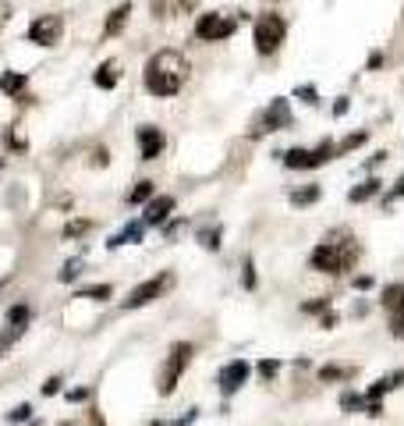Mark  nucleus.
<instances>
[{
	"label": "nucleus",
	"mask_w": 404,
	"mask_h": 426,
	"mask_svg": "<svg viewBox=\"0 0 404 426\" xmlns=\"http://www.w3.org/2000/svg\"><path fill=\"white\" fill-rule=\"evenodd\" d=\"M188 78V60L177 50H160L146 60V89L152 96H177Z\"/></svg>",
	"instance_id": "1"
},
{
	"label": "nucleus",
	"mask_w": 404,
	"mask_h": 426,
	"mask_svg": "<svg viewBox=\"0 0 404 426\" xmlns=\"http://www.w3.org/2000/svg\"><path fill=\"white\" fill-rule=\"evenodd\" d=\"M358 259V246L351 238H326V241H319L316 246V253H313V270H319V273H344V270H351V263Z\"/></svg>",
	"instance_id": "2"
},
{
	"label": "nucleus",
	"mask_w": 404,
	"mask_h": 426,
	"mask_svg": "<svg viewBox=\"0 0 404 426\" xmlns=\"http://www.w3.org/2000/svg\"><path fill=\"white\" fill-rule=\"evenodd\" d=\"M284 36H288V22H284L281 15H263V18H256L252 43H256V50H259L263 57H270V53L281 50Z\"/></svg>",
	"instance_id": "3"
},
{
	"label": "nucleus",
	"mask_w": 404,
	"mask_h": 426,
	"mask_svg": "<svg viewBox=\"0 0 404 426\" xmlns=\"http://www.w3.org/2000/svg\"><path fill=\"white\" fill-rule=\"evenodd\" d=\"M238 28V18L234 15H220V11H209V15H199L195 22V36L202 43H220V40H231Z\"/></svg>",
	"instance_id": "4"
},
{
	"label": "nucleus",
	"mask_w": 404,
	"mask_h": 426,
	"mask_svg": "<svg viewBox=\"0 0 404 426\" xmlns=\"http://www.w3.org/2000/svg\"><path fill=\"white\" fill-rule=\"evenodd\" d=\"M188 359H192V345H188V341H177V345L170 348L164 370H160V394H164V398H167V394H174V387H177V380H181V373H184V366H188Z\"/></svg>",
	"instance_id": "5"
},
{
	"label": "nucleus",
	"mask_w": 404,
	"mask_h": 426,
	"mask_svg": "<svg viewBox=\"0 0 404 426\" xmlns=\"http://www.w3.org/2000/svg\"><path fill=\"white\" fill-rule=\"evenodd\" d=\"M60 36H64V18L60 15H39L28 25V43L36 46H57Z\"/></svg>",
	"instance_id": "6"
},
{
	"label": "nucleus",
	"mask_w": 404,
	"mask_h": 426,
	"mask_svg": "<svg viewBox=\"0 0 404 426\" xmlns=\"http://www.w3.org/2000/svg\"><path fill=\"white\" fill-rule=\"evenodd\" d=\"M383 309L390 320V334L394 338H404V284L383 288Z\"/></svg>",
	"instance_id": "7"
},
{
	"label": "nucleus",
	"mask_w": 404,
	"mask_h": 426,
	"mask_svg": "<svg viewBox=\"0 0 404 426\" xmlns=\"http://www.w3.org/2000/svg\"><path fill=\"white\" fill-rule=\"evenodd\" d=\"M170 284V273H164V278H152V281H142L128 298H124V309H142V306H149L152 298H160L164 295V288Z\"/></svg>",
	"instance_id": "8"
},
{
	"label": "nucleus",
	"mask_w": 404,
	"mask_h": 426,
	"mask_svg": "<svg viewBox=\"0 0 404 426\" xmlns=\"http://www.w3.org/2000/svg\"><path fill=\"white\" fill-rule=\"evenodd\" d=\"M248 373H252V366H248L245 359H231L227 366L220 370V377H216V380H220V391H224V394L241 391V387H245V380H248Z\"/></svg>",
	"instance_id": "9"
},
{
	"label": "nucleus",
	"mask_w": 404,
	"mask_h": 426,
	"mask_svg": "<svg viewBox=\"0 0 404 426\" xmlns=\"http://www.w3.org/2000/svg\"><path fill=\"white\" fill-rule=\"evenodd\" d=\"M164 146H167V139H164V132L157 125H142L139 128V153H142V160H157L164 153Z\"/></svg>",
	"instance_id": "10"
},
{
	"label": "nucleus",
	"mask_w": 404,
	"mask_h": 426,
	"mask_svg": "<svg viewBox=\"0 0 404 426\" xmlns=\"http://www.w3.org/2000/svg\"><path fill=\"white\" fill-rule=\"evenodd\" d=\"M170 210H174V196H152L149 206H146L142 224H146V228H160V224H167Z\"/></svg>",
	"instance_id": "11"
},
{
	"label": "nucleus",
	"mask_w": 404,
	"mask_h": 426,
	"mask_svg": "<svg viewBox=\"0 0 404 426\" xmlns=\"http://www.w3.org/2000/svg\"><path fill=\"white\" fill-rule=\"evenodd\" d=\"M263 125H266L270 132L291 128V107H288V100H270V107H266V114H263Z\"/></svg>",
	"instance_id": "12"
},
{
	"label": "nucleus",
	"mask_w": 404,
	"mask_h": 426,
	"mask_svg": "<svg viewBox=\"0 0 404 426\" xmlns=\"http://www.w3.org/2000/svg\"><path fill=\"white\" fill-rule=\"evenodd\" d=\"M128 15H132V4H117V8L110 11L107 25H103V36H117L121 28H124V22H128Z\"/></svg>",
	"instance_id": "13"
},
{
	"label": "nucleus",
	"mask_w": 404,
	"mask_h": 426,
	"mask_svg": "<svg viewBox=\"0 0 404 426\" xmlns=\"http://www.w3.org/2000/svg\"><path fill=\"white\" fill-rule=\"evenodd\" d=\"M192 0H152V15L160 18H174V15H184V8H188Z\"/></svg>",
	"instance_id": "14"
},
{
	"label": "nucleus",
	"mask_w": 404,
	"mask_h": 426,
	"mask_svg": "<svg viewBox=\"0 0 404 426\" xmlns=\"http://www.w3.org/2000/svg\"><path fill=\"white\" fill-rule=\"evenodd\" d=\"M401 380H404V373H394V377H383V380H376V384L369 387V394H365V398H369V402H380L383 394H387V391H394Z\"/></svg>",
	"instance_id": "15"
},
{
	"label": "nucleus",
	"mask_w": 404,
	"mask_h": 426,
	"mask_svg": "<svg viewBox=\"0 0 404 426\" xmlns=\"http://www.w3.org/2000/svg\"><path fill=\"white\" fill-rule=\"evenodd\" d=\"M333 157H337V146L333 142H319L316 149H308V167H319V164H326Z\"/></svg>",
	"instance_id": "16"
},
{
	"label": "nucleus",
	"mask_w": 404,
	"mask_h": 426,
	"mask_svg": "<svg viewBox=\"0 0 404 426\" xmlns=\"http://www.w3.org/2000/svg\"><path fill=\"white\" fill-rule=\"evenodd\" d=\"M376 192H380V181H376V178H369V181H362L358 189H351V192H348V199H351V203H365V199H372Z\"/></svg>",
	"instance_id": "17"
},
{
	"label": "nucleus",
	"mask_w": 404,
	"mask_h": 426,
	"mask_svg": "<svg viewBox=\"0 0 404 426\" xmlns=\"http://www.w3.org/2000/svg\"><path fill=\"white\" fill-rule=\"evenodd\" d=\"M21 334H25V323H8V330H0V355H4L21 338Z\"/></svg>",
	"instance_id": "18"
},
{
	"label": "nucleus",
	"mask_w": 404,
	"mask_h": 426,
	"mask_svg": "<svg viewBox=\"0 0 404 426\" xmlns=\"http://www.w3.org/2000/svg\"><path fill=\"white\" fill-rule=\"evenodd\" d=\"M96 85H100V89H114V85H117V65H114V60L100 65V71H96Z\"/></svg>",
	"instance_id": "19"
},
{
	"label": "nucleus",
	"mask_w": 404,
	"mask_h": 426,
	"mask_svg": "<svg viewBox=\"0 0 404 426\" xmlns=\"http://www.w3.org/2000/svg\"><path fill=\"white\" fill-rule=\"evenodd\" d=\"M316 199H319V185H305V189L291 192V203H295V206H313Z\"/></svg>",
	"instance_id": "20"
},
{
	"label": "nucleus",
	"mask_w": 404,
	"mask_h": 426,
	"mask_svg": "<svg viewBox=\"0 0 404 426\" xmlns=\"http://www.w3.org/2000/svg\"><path fill=\"white\" fill-rule=\"evenodd\" d=\"M152 192H157V185H152L149 178H142L139 185L132 189V196H128V203H146V199H152Z\"/></svg>",
	"instance_id": "21"
},
{
	"label": "nucleus",
	"mask_w": 404,
	"mask_h": 426,
	"mask_svg": "<svg viewBox=\"0 0 404 426\" xmlns=\"http://www.w3.org/2000/svg\"><path fill=\"white\" fill-rule=\"evenodd\" d=\"M0 89H4V93H21L25 89V75H0Z\"/></svg>",
	"instance_id": "22"
},
{
	"label": "nucleus",
	"mask_w": 404,
	"mask_h": 426,
	"mask_svg": "<svg viewBox=\"0 0 404 426\" xmlns=\"http://www.w3.org/2000/svg\"><path fill=\"white\" fill-rule=\"evenodd\" d=\"M355 370L351 366H323L319 370V380H344V377H351Z\"/></svg>",
	"instance_id": "23"
},
{
	"label": "nucleus",
	"mask_w": 404,
	"mask_h": 426,
	"mask_svg": "<svg viewBox=\"0 0 404 426\" xmlns=\"http://www.w3.org/2000/svg\"><path fill=\"white\" fill-rule=\"evenodd\" d=\"M365 139H369L365 132H355V135H348L344 142H340V146H337V153H351V149H358V146H362Z\"/></svg>",
	"instance_id": "24"
},
{
	"label": "nucleus",
	"mask_w": 404,
	"mask_h": 426,
	"mask_svg": "<svg viewBox=\"0 0 404 426\" xmlns=\"http://www.w3.org/2000/svg\"><path fill=\"white\" fill-rule=\"evenodd\" d=\"M114 295V288L110 284H100V288H89V291H82V298H96V302H107Z\"/></svg>",
	"instance_id": "25"
},
{
	"label": "nucleus",
	"mask_w": 404,
	"mask_h": 426,
	"mask_svg": "<svg viewBox=\"0 0 404 426\" xmlns=\"http://www.w3.org/2000/svg\"><path fill=\"white\" fill-rule=\"evenodd\" d=\"M199 241H202L206 249H213V253H216V249H220V231H202V235H199Z\"/></svg>",
	"instance_id": "26"
},
{
	"label": "nucleus",
	"mask_w": 404,
	"mask_h": 426,
	"mask_svg": "<svg viewBox=\"0 0 404 426\" xmlns=\"http://www.w3.org/2000/svg\"><path fill=\"white\" fill-rule=\"evenodd\" d=\"M276 370H281V359H263L259 362V373L270 380V377H276Z\"/></svg>",
	"instance_id": "27"
},
{
	"label": "nucleus",
	"mask_w": 404,
	"mask_h": 426,
	"mask_svg": "<svg viewBox=\"0 0 404 426\" xmlns=\"http://www.w3.org/2000/svg\"><path fill=\"white\" fill-rule=\"evenodd\" d=\"M340 409H348V412L355 409L358 412V409H365V398H358V394H344V398H340Z\"/></svg>",
	"instance_id": "28"
},
{
	"label": "nucleus",
	"mask_w": 404,
	"mask_h": 426,
	"mask_svg": "<svg viewBox=\"0 0 404 426\" xmlns=\"http://www.w3.org/2000/svg\"><path fill=\"white\" fill-rule=\"evenodd\" d=\"M28 416H33V409H28V405H18V409H11V412H8V423L15 426V423H25Z\"/></svg>",
	"instance_id": "29"
},
{
	"label": "nucleus",
	"mask_w": 404,
	"mask_h": 426,
	"mask_svg": "<svg viewBox=\"0 0 404 426\" xmlns=\"http://www.w3.org/2000/svg\"><path fill=\"white\" fill-rule=\"evenodd\" d=\"M78 273H82V263L75 259V263H68L64 270H60V281H75V278H78Z\"/></svg>",
	"instance_id": "30"
},
{
	"label": "nucleus",
	"mask_w": 404,
	"mask_h": 426,
	"mask_svg": "<svg viewBox=\"0 0 404 426\" xmlns=\"http://www.w3.org/2000/svg\"><path fill=\"white\" fill-rule=\"evenodd\" d=\"M85 231H89V221H75V224H68V228H64V235H68V238H78V235H85Z\"/></svg>",
	"instance_id": "31"
},
{
	"label": "nucleus",
	"mask_w": 404,
	"mask_h": 426,
	"mask_svg": "<svg viewBox=\"0 0 404 426\" xmlns=\"http://www.w3.org/2000/svg\"><path fill=\"white\" fill-rule=\"evenodd\" d=\"M25 320H28V309H25V306H11L8 323H25Z\"/></svg>",
	"instance_id": "32"
},
{
	"label": "nucleus",
	"mask_w": 404,
	"mask_h": 426,
	"mask_svg": "<svg viewBox=\"0 0 404 426\" xmlns=\"http://www.w3.org/2000/svg\"><path fill=\"white\" fill-rule=\"evenodd\" d=\"M245 288H256V266H252V259H245Z\"/></svg>",
	"instance_id": "33"
},
{
	"label": "nucleus",
	"mask_w": 404,
	"mask_h": 426,
	"mask_svg": "<svg viewBox=\"0 0 404 426\" xmlns=\"http://www.w3.org/2000/svg\"><path fill=\"white\" fill-rule=\"evenodd\" d=\"M298 96H301L305 103H319V100H316V89H313V85H301V89H298Z\"/></svg>",
	"instance_id": "34"
},
{
	"label": "nucleus",
	"mask_w": 404,
	"mask_h": 426,
	"mask_svg": "<svg viewBox=\"0 0 404 426\" xmlns=\"http://www.w3.org/2000/svg\"><path fill=\"white\" fill-rule=\"evenodd\" d=\"M8 18H11V0H0V28L8 25Z\"/></svg>",
	"instance_id": "35"
},
{
	"label": "nucleus",
	"mask_w": 404,
	"mask_h": 426,
	"mask_svg": "<svg viewBox=\"0 0 404 426\" xmlns=\"http://www.w3.org/2000/svg\"><path fill=\"white\" fill-rule=\"evenodd\" d=\"M326 306H330V302H326V298H319V302H308V306H305V313H323Z\"/></svg>",
	"instance_id": "36"
},
{
	"label": "nucleus",
	"mask_w": 404,
	"mask_h": 426,
	"mask_svg": "<svg viewBox=\"0 0 404 426\" xmlns=\"http://www.w3.org/2000/svg\"><path fill=\"white\" fill-rule=\"evenodd\" d=\"M68 398H71V402H85V398H89V391H85V387H78V391H71V394H68Z\"/></svg>",
	"instance_id": "37"
},
{
	"label": "nucleus",
	"mask_w": 404,
	"mask_h": 426,
	"mask_svg": "<svg viewBox=\"0 0 404 426\" xmlns=\"http://www.w3.org/2000/svg\"><path fill=\"white\" fill-rule=\"evenodd\" d=\"M333 114H337V117H340V114H348V100H344V96H340V100H337V107H333Z\"/></svg>",
	"instance_id": "38"
},
{
	"label": "nucleus",
	"mask_w": 404,
	"mask_h": 426,
	"mask_svg": "<svg viewBox=\"0 0 404 426\" xmlns=\"http://www.w3.org/2000/svg\"><path fill=\"white\" fill-rule=\"evenodd\" d=\"M57 391H60V380H57V377H53V380H50V384H46V387H43V394H57Z\"/></svg>",
	"instance_id": "39"
},
{
	"label": "nucleus",
	"mask_w": 404,
	"mask_h": 426,
	"mask_svg": "<svg viewBox=\"0 0 404 426\" xmlns=\"http://www.w3.org/2000/svg\"><path fill=\"white\" fill-rule=\"evenodd\" d=\"M355 288H362V291H365V288H372V278H358V281H355Z\"/></svg>",
	"instance_id": "40"
},
{
	"label": "nucleus",
	"mask_w": 404,
	"mask_h": 426,
	"mask_svg": "<svg viewBox=\"0 0 404 426\" xmlns=\"http://www.w3.org/2000/svg\"><path fill=\"white\" fill-rule=\"evenodd\" d=\"M397 196H404V178L397 181Z\"/></svg>",
	"instance_id": "41"
}]
</instances>
